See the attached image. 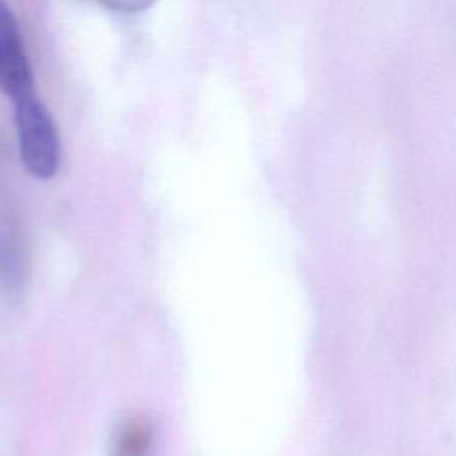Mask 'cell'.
<instances>
[{
  "label": "cell",
  "instance_id": "4",
  "mask_svg": "<svg viewBox=\"0 0 456 456\" xmlns=\"http://www.w3.org/2000/svg\"><path fill=\"white\" fill-rule=\"evenodd\" d=\"M100 2L119 11H141L150 4H153L155 0H100Z\"/></svg>",
  "mask_w": 456,
  "mask_h": 456
},
{
  "label": "cell",
  "instance_id": "3",
  "mask_svg": "<svg viewBox=\"0 0 456 456\" xmlns=\"http://www.w3.org/2000/svg\"><path fill=\"white\" fill-rule=\"evenodd\" d=\"M153 449V433L144 420H128L116 433L110 456H150Z\"/></svg>",
  "mask_w": 456,
  "mask_h": 456
},
{
  "label": "cell",
  "instance_id": "2",
  "mask_svg": "<svg viewBox=\"0 0 456 456\" xmlns=\"http://www.w3.org/2000/svg\"><path fill=\"white\" fill-rule=\"evenodd\" d=\"M0 91L12 103L34 93V77L21 30L5 0H0Z\"/></svg>",
  "mask_w": 456,
  "mask_h": 456
},
{
  "label": "cell",
  "instance_id": "1",
  "mask_svg": "<svg viewBox=\"0 0 456 456\" xmlns=\"http://www.w3.org/2000/svg\"><path fill=\"white\" fill-rule=\"evenodd\" d=\"M14 126L25 169L39 180L52 178L61 164V141L52 114L36 93L14 102Z\"/></svg>",
  "mask_w": 456,
  "mask_h": 456
}]
</instances>
